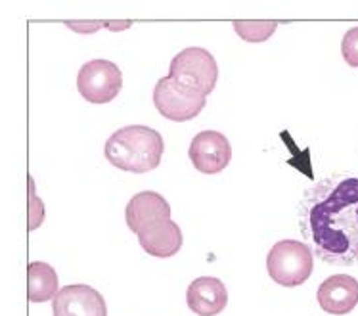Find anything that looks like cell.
<instances>
[{"label":"cell","instance_id":"obj_1","mask_svg":"<svg viewBox=\"0 0 358 316\" xmlns=\"http://www.w3.org/2000/svg\"><path fill=\"white\" fill-rule=\"evenodd\" d=\"M299 227L320 261L337 266L358 263V171L313 184L299 203Z\"/></svg>","mask_w":358,"mask_h":316},{"label":"cell","instance_id":"obj_2","mask_svg":"<svg viewBox=\"0 0 358 316\" xmlns=\"http://www.w3.org/2000/svg\"><path fill=\"white\" fill-rule=\"evenodd\" d=\"M163 152V136L146 125H129L119 129L108 138L103 148V155L113 167L134 175H144L157 169Z\"/></svg>","mask_w":358,"mask_h":316},{"label":"cell","instance_id":"obj_3","mask_svg":"<svg viewBox=\"0 0 358 316\" xmlns=\"http://www.w3.org/2000/svg\"><path fill=\"white\" fill-rule=\"evenodd\" d=\"M266 271L280 286L297 287L315 271V255L305 242L280 240L266 255Z\"/></svg>","mask_w":358,"mask_h":316},{"label":"cell","instance_id":"obj_4","mask_svg":"<svg viewBox=\"0 0 358 316\" xmlns=\"http://www.w3.org/2000/svg\"><path fill=\"white\" fill-rule=\"evenodd\" d=\"M154 106L169 121L184 123L198 117L207 106V98L199 90L192 89L182 81L167 75L155 85Z\"/></svg>","mask_w":358,"mask_h":316},{"label":"cell","instance_id":"obj_5","mask_svg":"<svg viewBox=\"0 0 358 316\" xmlns=\"http://www.w3.org/2000/svg\"><path fill=\"white\" fill-rule=\"evenodd\" d=\"M169 75L192 89L199 90L207 98L219 81V64L209 50L190 46L178 52L173 58Z\"/></svg>","mask_w":358,"mask_h":316},{"label":"cell","instance_id":"obj_6","mask_svg":"<svg viewBox=\"0 0 358 316\" xmlns=\"http://www.w3.org/2000/svg\"><path fill=\"white\" fill-rule=\"evenodd\" d=\"M79 94L90 103H108L123 89V73L110 59H90L77 75Z\"/></svg>","mask_w":358,"mask_h":316},{"label":"cell","instance_id":"obj_7","mask_svg":"<svg viewBox=\"0 0 358 316\" xmlns=\"http://www.w3.org/2000/svg\"><path fill=\"white\" fill-rule=\"evenodd\" d=\"M188 157L199 173L219 175L232 161V146L219 131H201L192 138Z\"/></svg>","mask_w":358,"mask_h":316},{"label":"cell","instance_id":"obj_8","mask_svg":"<svg viewBox=\"0 0 358 316\" xmlns=\"http://www.w3.org/2000/svg\"><path fill=\"white\" fill-rule=\"evenodd\" d=\"M54 316H108L106 299L87 284H73L59 289L52 299Z\"/></svg>","mask_w":358,"mask_h":316},{"label":"cell","instance_id":"obj_9","mask_svg":"<svg viewBox=\"0 0 358 316\" xmlns=\"http://www.w3.org/2000/svg\"><path fill=\"white\" fill-rule=\"evenodd\" d=\"M316 299L328 315H349L358 305V280L349 274H334L318 286Z\"/></svg>","mask_w":358,"mask_h":316},{"label":"cell","instance_id":"obj_10","mask_svg":"<svg viewBox=\"0 0 358 316\" xmlns=\"http://www.w3.org/2000/svg\"><path fill=\"white\" fill-rule=\"evenodd\" d=\"M142 250L157 259H169L182 247V230L173 219L148 222L136 232Z\"/></svg>","mask_w":358,"mask_h":316},{"label":"cell","instance_id":"obj_11","mask_svg":"<svg viewBox=\"0 0 358 316\" xmlns=\"http://www.w3.org/2000/svg\"><path fill=\"white\" fill-rule=\"evenodd\" d=\"M186 303L198 316L220 315L228 305L227 286L215 276H199L186 289Z\"/></svg>","mask_w":358,"mask_h":316},{"label":"cell","instance_id":"obj_12","mask_svg":"<svg viewBox=\"0 0 358 316\" xmlns=\"http://www.w3.org/2000/svg\"><path fill=\"white\" fill-rule=\"evenodd\" d=\"M159 219H171V206L161 194L152 190L138 192L136 196L127 203L124 209V221L129 230L134 234L140 228L146 227L148 222L159 221Z\"/></svg>","mask_w":358,"mask_h":316},{"label":"cell","instance_id":"obj_13","mask_svg":"<svg viewBox=\"0 0 358 316\" xmlns=\"http://www.w3.org/2000/svg\"><path fill=\"white\" fill-rule=\"evenodd\" d=\"M58 292V274L54 266L44 261H33L27 265V297L31 303L50 301Z\"/></svg>","mask_w":358,"mask_h":316},{"label":"cell","instance_id":"obj_14","mask_svg":"<svg viewBox=\"0 0 358 316\" xmlns=\"http://www.w3.org/2000/svg\"><path fill=\"white\" fill-rule=\"evenodd\" d=\"M278 22H234V31L248 43H264L274 35Z\"/></svg>","mask_w":358,"mask_h":316},{"label":"cell","instance_id":"obj_15","mask_svg":"<svg viewBox=\"0 0 358 316\" xmlns=\"http://www.w3.org/2000/svg\"><path fill=\"white\" fill-rule=\"evenodd\" d=\"M27 182H29V230L33 232V230H37L41 224H43L44 221V206L43 201H41V198L37 196V192H35V180H33V177H27Z\"/></svg>","mask_w":358,"mask_h":316},{"label":"cell","instance_id":"obj_16","mask_svg":"<svg viewBox=\"0 0 358 316\" xmlns=\"http://www.w3.org/2000/svg\"><path fill=\"white\" fill-rule=\"evenodd\" d=\"M341 54L351 67H358V27H352L345 33L341 41Z\"/></svg>","mask_w":358,"mask_h":316},{"label":"cell","instance_id":"obj_17","mask_svg":"<svg viewBox=\"0 0 358 316\" xmlns=\"http://www.w3.org/2000/svg\"><path fill=\"white\" fill-rule=\"evenodd\" d=\"M67 27H71L75 29L77 33H96V31L103 27L102 22H94V23H71L67 22Z\"/></svg>","mask_w":358,"mask_h":316},{"label":"cell","instance_id":"obj_18","mask_svg":"<svg viewBox=\"0 0 358 316\" xmlns=\"http://www.w3.org/2000/svg\"><path fill=\"white\" fill-rule=\"evenodd\" d=\"M131 25V22H121V23H115V22H103V27H110L111 31H123L127 29Z\"/></svg>","mask_w":358,"mask_h":316}]
</instances>
